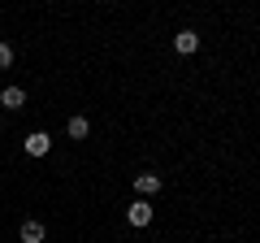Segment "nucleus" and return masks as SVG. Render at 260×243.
<instances>
[{
  "label": "nucleus",
  "mask_w": 260,
  "mask_h": 243,
  "mask_svg": "<svg viewBox=\"0 0 260 243\" xmlns=\"http://www.w3.org/2000/svg\"><path fill=\"white\" fill-rule=\"evenodd\" d=\"M0 104H9V109H22V104H26V92H22V87H5V92H0Z\"/></svg>",
  "instance_id": "39448f33"
},
{
  "label": "nucleus",
  "mask_w": 260,
  "mask_h": 243,
  "mask_svg": "<svg viewBox=\"0 0 260 243\" xmlns=\"http://www.w3.org/2000/svg\"><path fill=\"white\" fill-rule=\"evenodd\" d=\"M48 148H52L48 131H30L26 135V157H48Z\"/></svg>",
  "instance_id": "f257e3e1"
},
{
  "label": "nucleus",
  "mask_w": 260,
  "mask_h": 243,
  "mask_svg": "<svg viewBox=\"0 0 260 243\" xmlns=\"http://www.w3.org/2000/svg\"><path fill=\"white\" fill-rule=\"evenodd\" d=\"M195 48H200V35H195V31H178V35H174V52L191 56Z\"/></svg>",
  "instance_id": "7ed1b4c3"
},
{
  "label": "nucleus",
  "mask_w": 260,
  "mask_h": 243,
  "mask_svg": "<svg viewBox=\"0 0 260 243\" xmlns=\"http://www.w3.org/2000/svg\"><path fill=\"white\" fill-rule=\"evenodd\" d=\"M126 222H130V226H148V222H152V204H148V200H135L130 213H126Z\"/></svg>",
  "instance_id": "f03ea898"
},
{
  "label": "nucleus",
  "mask_w": 260,
  "mask_h": 243,
  "mask_svg": "<svg viewBox=\"0 0 260 243\" xmlns=\"http://www.w3.org/2000/svg\"><path fill=\"white\" fill-rule=\"evenodd\" d=\"M135 191H139V196H156L160 191V174H139L135 178Z\"/></svg>",
  "instance_id": "20e7f679"
},
{
  "label": "nucleus",
  "mask_w": 260,
  "mask_h": 243,
  "mask_svg": "<svg viewBox=\"0 0 260 243\" xmlns=\"http://www.w3.org/2000/svg\"><path fill=\"white\" fill-rule=\"evenodd\" d=\"M22 243H44V222H22Z\"/></svg>",
  "instance_id": "423d86ee"
},
{
  "label": "nucleus",
  "mask_w": 260,
  "mask_h": 243,
  "mask_svg": "<svg viewBox=\"0 0 260 243\" xmlns=\"http://www.w3.org/2000/svg\"><path fill=\"white\" fill-rule=\"evenodd\" d=\"M87 135H91V122H87L83 113H78V117H70V139H87Z\"/></svg>",
  "instance_id": "0eeeda50"
},
{
  "label": "nucleus",
  "mask_w": 260,
  "mask_h": 243,
  "mask_svg": "<svg viewBox=\"0 0 260 243\" xmlns=\"http://www.w3.org/2000/svg\"><path fill=\"white\" fill-rule=\"evenodd\" d=\"M0 66H13V48L9 44H0Z\"/></svg>",
  "instance_id": "6e6552de"
}]
</instances>
